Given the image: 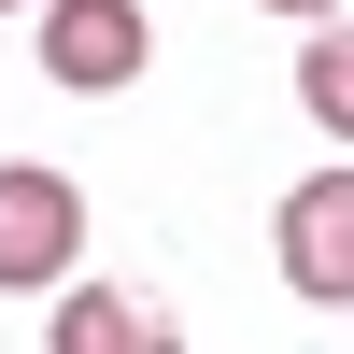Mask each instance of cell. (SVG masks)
<instances>
[{
	"mask_svg": "<svg viewBox=\"0 0 354 354\" xmlns=\"http://www.w3.org/2000/svg\"><path fill=\"white\" fill-rule=\"evenodd\" d=\"M71 255H85V185L43 170V156H15V170H0V298L71 283Z\"/></svg>",
	"mask_w": 354,
	"mask_h": 354,
	"instance_id": "1",
	"label": "cell"
},
{
	"mask_svg": "<svg viewBox=\"0 0 354 354\" xmlns=\"http://www.w3.org/2000/svg\"><path fill=\"white\" fill-rule=\"evenodd\" d=\"M270 255H283V298H312V312H354V170H312V185H283V213H270Z\"/></svg>",
	"mask_w": 354,
	"mask_h": 354,
	"instance_id": "2",
	"label": "cell"
},
{
	"mask_svg": "<svg viewBox=\"0 0 354 354\" xmlns=\"http://www.w3.org/2000/svg\"><path fill=\"white\" fill-rule=\"evenodd\" d=\"M142 57H156L142 0H43V71L71 85V100H113V85H142Z\"/></svg>",
	"mask_w": 354,
	"mask_h": 354,
	"instance_id": "3",
	"label": "cell"
},
{
	"mask_svg": "<svg viewBox=\"0 0 354 354\" xmlns=\"http://www.w3.org/2000/svg\"><path fill=\"white\" fill-rule=\"evenodd\" d=\"M43 340H57V354H185V326H170L156 298H113V283H71Z\"/></svg>",
	"mask_w": 354,
	"mask_h": 354,
	"instance_id": "4",
	"label": "cell"
},
{
	"mask_svg": "<svg viewBox=\"0 0 354 354\" xmlns=\"http://www.w3.org/2000/svg\"><path fill=\"white\" fill-rule=\"evenodd\" d=\"M298 100H312V128H326V142H354V15H312Z\"/></svg>",
	"mask_w": 354,
	"mask_h": 354,
	"instance_id": "5",
	"label": "cell"
},
{
	"mask_svg": "<svg viewBox=\"0 0 354 354\" xmlns=\"http://www.w3.org/2000/svg\"><path fill=\"white\" fill-rule=\"evenodd\" d=\"M270 15H298V28H312V15H340V0H270Z\"/></svg>",
	"mask_w": 354,
	"mask_h": 354,
	"instance_id": "6",
	"label": "cell"
},
{
	"mask_svg": "<svg viewBox=\"0 0 354 354\" xmlns=\"http://www.w3.org/2000/svg\"><path fill=\"white\" fill-rule=\"evenodd\" d=\"M0 15H43V0H0Z\"/></svg>",
	"mask_w": 354,
	"mask_h": 354,
	"instance_id": "7",
	"label": "cell"
}]
</instances>
